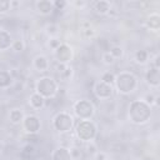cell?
Wrapping results in <instances>:
<instances>
[{"label": "cell", "instance_id": "obj_1", "mask_svg": "<svg viewBox=\"0 0 160 160\" xmlns=\"http://www.w3.org/2000/svg\"><path fill=\"white\" fill-rule=\"evenodd\" d=\"M129 120L135 125H144L151 118V106L148 105L142 99L132 100L128 110Z\"/></svg>", "mask_w": 160, "mask_h": 160}, {"label": "cell", "instance_id": "obj_2", "mask_svg": "<svg viewBox=\"0 0 160 160\" xmlns=\"http://www.w3.org/2000/svg\"><path fill=\"white\" fill-rule=\"evenodd\" d=\"M114 85H115V89L118 90L119 94L128 95V94H131L132 91L136 90L138 79L130 71H121L118 75H115Z\"/></svg>", "mask_w": 160, "mask_h": 160}, {"label": "cell", "instance_id": "obj_3", "mask_svg": "<svg viewBox=\"0 0 160 160\" xmlns=\"http://www.w3.org/2000/svg\"><path fill=\"white\" fill-rule=\"evenodd\" d=\"M58 82L51 76H42L35 84V92L41 95L44 99H52L58 94Z\"/></svg>", "mask_w": 160, "mask_h": 160}, {"label": "cell", "instance_id": "obj_4", "mask_svg": "<svg viewBox=\"0 0 160 160\" xmlns=\"http://www.w3.org/2000/svg\"><path fill=\"white\" fill-rule=\"evenodd\" d=\"M75 134L78 139L81 141H91L96 138L98 128L95 122L91 120H80L75 125Z\"/></svg>", "mask_w": 160, "mask_h": 160}, {"label": "cell", "instance_id": "obj_5", "mask_svg": "<svg viewBox=\"0 0 160 160\" xmlns=\"http://www.w3.org/2000/svg\"><path fill=\"white\" fill-rule=\"evenodd\" d=\"M52 126L59 134H66L74 128V116L66 111H60L54 116Z\"/></svg>", "mask_w": 160, "mask_h": 160}, {"label": "cell", "instance_id": "obj_6", "mask_svg": "<svg viewBox=\"0 0 160 160\" xmlns=\"http://www.w3.org/2000/svg\"><path fill=\"white\" fill-rule=\"evenodd\" d=\"M72 111H74V115L78 119H80V120H90L95 114V108H94V104L90 100L80 99V100L74 102Z\"/></svg>", "mask_w": 160, "mask_h": 160}, {"label": "cell", "instance_id": "obj_7", "mask_svg": "<svg viewBox=\"0 0 160 160\" xmlns=\"http://www.w3.org/2000/svg\"><path fill=\"white\" fill-rule=\"evenodd\" d=\"M21 125H22V129L25 130L26 134L35 135V134L39 132V130L41 128V121H40V119L36 115L29 114V115H25Z\"/></svg>", "mask_w": 160, "mask_h": 160}, {"label": "cell", "instance_id": "obj_8", "mask_svg": "<svg viewBox=\"0 0 160 160\" xmlns=\"http://www.w3.org/2000/svg\"><path fill=\"white\" fill-rule=\"evenodd\" d=\"M54 56L59 64H69L72 59V48L66 42H61L60 46L54 50Z\"/></svg>", "mask_w": 160, "mask_h": 160}, {"label": "cell", "instance_id": "obj_9", "mask_svg": "<svg viewBox=\"0 0 160 160\" xmlns=\"http://www.w3.org/2000/svg\"><path fill=\"white\" fill-rule=\"evenodd\" d=\"M112 91H114L112 86L109 84H105L102 81H98L94 85V94L98 99H101V100L110 99L112 95Z\"/></svg>", "mask_w": 160, "mask_h": 160}, {"label": "cell", "instance_id": "obj_10", "mask_svg": "<svg viewBox=\"0 0 160 160\" xmlns=\"http://www.w3.org/2000/svg\"><path fill=\"white\" fill-rule=\"evenodd\" d=\"M145 81L149 86L158 88L160 85V71H159V69L151 66L145 74Z\"/></svg>", "mask_w": 160, "mask_h": 160}, {"label": "cell", "instance_id": "obj_11", "mask_svg": "<svg viewBox=\"0 0 160 160\" xmlns=\"http://www.w3.org/2000/svg\"><path fill=\"white\" fill-rule=\"evenodd\" d=\"M35 8L38 10V12L42 16H49L52 14L54 9V4L50 0H39L35 2Z\"/></svg>", "mask_w": 160, "mask_h": 160}, {"label": "cell", "instance_id": "obj_12", "mask_svg": "<svg viewBox=\"0 0 160 160\" xmlns=\"http://www.w3.org/2000/svg\"><path fill=\"white\" fill-rule=\"evenodd\" d=\"M32 65H34V69L39 72H44L49 69V60L45 55H36L34 58V61H32Z\"/></svg>", "mask_w": 160, "mask_h": 160}, {"label": "cell", "instance_id": "obj_13", "mask_svg": "<svg viewBox=\"0 0 160 160\" xmlns=\"http://www.w3.org/2000/svg\"><path fill=\"white\" fill-rule=\"evenodd\" d=\"M12 44V38L11 34L8 30L0 29V51L9 50Z\"/></svg>", "mask_w": 160, "mask_h": 160}, {"label": "cell", "instance_id": "obj_14", "mask_svg": "<svg viewBox=\"0 0 160 160\" xmlns=\"http://www.w3.org/2000/svg\"><path fill=\"white\" fill-rule=\"evenodd\" d=\"M111 8H112L111 2L106 1V0H98V1L94 2V10L99 15H108V14H110Z\"/></svg>", "mask_w": 160, "mask_h": 160}, {"label": "cell", "instance_id": "obj_15", "mask_svg": "<svg viewBox=\"0 0 160 160\" xmlns=\"http://www.w3.org/2000/svg\"><path fill=\"white\" fill-rule=\"evenodd\" d=\"M145 25L151 31H159L160 29V15L159 12H151L145 20Z\"/></svg>", "mask_w": 160, "mask_h": 160}, {"label": "cell", "instance_id": "obj_16", "mask_svg": "<svg viewBox=\"0 0 160 160\" xmlns=\"http://www.w3.org/2000/svg\"><path fill=\"white\" fill-rule=\"evenodd\" d=\"M51 160H71L69 148L59 146V148L54 149L51 152Z\"/></svg>", "mask_w": 160, "mask_h": 160}, {"label": "cell", "instance_id": "obj_17", "mask_svg": "<svg viewBox=\"0 0 160 160\" xmlns=\"http://www.w3.org/2000/svg\"><path fill=\"white\" fill-rule=\"evenodd\" d=\"M29 105H30L34 110H40V109H42L44 105H45V99H44L41 95H39L38 92H34V94H31L30 98H29Z\"/></svg>", "mask_w": 160, "mask_h": 160}, {"label": "cell", "instance_id": "obj_18", "mask_svg": "<svg viewBox=\"0 0 160 160\" xmlns=\"http://www.w3.org/2000/svg\"><path fill=\"white\" fill-rule=\"evenodd\" d=\"M24 118H25V115H24V112H22L21 109L15 108V109H11L10 112H9V120L14 125H20L22 122Z\"/></svg>", "mask_w": 160, "mask_h": 160}, {"label": "cell", "instance_id": "obj_19", "mask_svg": "<svg viewBox=\"0 0 160 160\" xmlns=\"http://www.w3.org/2000/svg\"><path fill=\"white\" fill-rule=\"evenodd\" d=\"M12 84V75L8 70H0V89H8Z\"/></svg>", "mask_w": 160, "mask_h": 160}, {"label": "cell", "instance_id": "obj_20", "mask_svg": "<svg viewBox=\"0 0 160 160\" xmlns=\"http://www.w3.org/2000/svg\"><path fill=\"white\" fill-rule=\"evenodd\" d=\"M58 72L62 80H69L72 75V68L69 64H59L58 65Z\"/></svg>", "mask_w": 160, "mask_h": 160}, {"label": "cell", "instance_id": "obj_21", "mask_svg": "<svg viewBox=\"0 0 160 160\" xmlns=\"http://www.w3.org/2000/svg\"><path fill=\"white\" fill-rule=\"evenodd\" d=\"M134 58H135V61L139 65H145L148 62V60H149V52L146 50H144V49H140V50H138L135 52Z\"/></svg>", "mask_w": 160, "mask_h": 160}, {"label": "cell", "instance_id": "obj_22", "mask_svg": "<svg viewBox=\"0 0 160 160\" xmlns=\"http://www.w3.org/2000/svg\"><path fill=\"white\" fill-rule=\"evenodd\" d=\"M114 80H115V75L111 72V71H105L102 75H101V79L100 81L105 82V84H109V85H114Z\"/></svg>", "mask_w": 160, "mask_h": 160}, {"label": "cell", "instance_id": "obj_23", "mask_svg": "<svg viewBox=\"0 0 160 160\" xmlns=\"http://www.w3.org/2000/svg\"><path fill=\"white\" fill-rule=\"evenodd\" d=\"M69 152H70V156H71V160H80L82 158V150L78 146H72L69 149Z\"/></svg>", "mask_w": 160, "mask_h": 160}, {"label": "cell", "instance_id": "obj_24", "mask_svg": "<svg viewBox=\"0 0 160 160\" xmlns=\"http://www.w3.org/2000/svg\"><path fill=\"white\" fill-rule=\"evenodd\" d=\"M11 49L15 51V52H21L24 49H25V44L21 39H16V40H12V44H11Z\"/></svg>", "mask_w": 160, "mask_h": 160}, {"label": "cell", "instance_id": "obj_25", "mask_svg": "<svg viewBox=\"0 0 160 160\" xmlns=\"http://www.w3.org/2000/svg\"><path fill=\"white\" fill-rule=\"evenodd\" d=\"M109 52H110L115 59H121L122 55H124V49H122L121 46H119V45H115V46H112V48L110 49Z\"/></svg>", "mask_w": 160, "mask_h": 160}, {"label": "cell", "instance_id": "obj_26", "mask_svg": "<svg viewBox=\"0 0 160 160\" xmlns=\"http://www.w3.org/2000/svg\"><path fill=\"white\" fill-rule=\"evenodd\" d=\"M34 154H35V148H34V145H31V144L25 145L24 149H22V151H21V155L25 156V158H28V159L31 158V156H34Z\"/></svg>", "mask_w": 160, "mask_h": 160}, {"label": "cell", "instance_id": "obj_27", "mask_svg": "<svg viewBox=\"0 0 160 160\" xmlns=\"http://www.w3.org/2000/svg\"><path fill=\"white\" fill-rule=\"evenodd\" d=\"M101 60H102V62H104L105 65H112V64H115V61H116V59H115L109 51H105V52L101 55Z\"/></svg>", "mask_w": 160, "mask_h": 160}, {"label": "cell", "instance_id": "obj_28", "mask_svg": "<svg viewBox=\"0 0 160 160\" xmlns=\"http://www.w3.org/2000/svg\"><path fill=\"white\" fill-rule=\"evenodd\" d=\"M46 34L50 36V38H58V34H59V28L58 25L55 24H50L46 26Z\"/></svg>", "mask_w": 160, "mask_h": 160}, {"label": "cell", "instance_id": "obj_29", "mask_svg": "<svg viewBox=\"0 0 160 160\" xmlns=\"http://www.w3.org/2000/svg\"><path fill=\"white\" fill-rule=\"evenodd\" d=\"M85 150H86V152H89V154L94 155V154L98 151V145L95 144V141H94V140H91V141H86Z\"/></svg>", "mask_w": 160, "mask_h": 160}, {"label": "cell", "instance_id": "obj_30", "mask_svg": "<svg viewBox=\"0 0 160 160\" xmlns=\"http://www.w3.org/2000/svg\"><path fill=\"white\" fill-rule=\"evenodd\" d=\"M81 34H82V36H84L85 39H90V38H92V36L95 35V30H94L92 26L82 28V29H81Z\"/></svg>", "mask_w": 160, "mask_h": 160}, {"label": "cell", "instance_id": "obj_31", "mask_svg": "<svg viewBox=\"0 0 160 160\" xmlns=\"http://www.w3.org/2000/svg\"><path fill=\"white\" fill-rule=\"evenodd\" d=\"M9 10H10V1L0 0V14H6Z\"/></svg>", "mask_w": 160, "mask_h": 160}, {"label": "cell", "instance_id": "obj_32", "mask_svg": "<svg viewBox=\"0 0 160 160\" xmlns=\"http://www.w3.org/2000/svg\"><path fill=\"white\" fill-rule=\"evenodd\" d=\"M60 44H61V41L59 38H50V40H49V48L51 50H56L60 46Z\"/></svg>", "mask_w": 160, "mask_h": 160}, {"label": "cell", "instance_id": "obj_33", "mask_svg": "<svg viewBox=\"0 0 160 160\" xmlns=\"http://www.w3.org/2000/svg\"><path fill=\"white\" fill-rule=\"evenodd\" d=\"M52 4H54V9L55 10H62L68 5V2L65 0H55V1H52Z\"/></svg>", "mask_w": 160, "mask_h": 160}, {"label": "cell", "instance_id": "obj_34", "mask_svg": "<svg viewBox=\"0 0 160 160\" xmlns=\"http://www.w3.org/2000/svg\"><path fill=\"white\" fill-rule=\"evenodd\" d=\"M155 98H156V96H155V95H152V94H146V95H145V98H144L142 100H144L148 105H150V106H151V105H154V104H155Z\"/></svg>", "mask_w": 160, "mask_h": 160}, {"label": "cell", "instance_id": "obj_35", "mask_svg": "<svg viewBox=\"0 0 160 160\" xmlns=\"http://www.w3.org/2000/svg\"><path fill=\"white\" fill-rule=\"evenodd\" d=\"M94 159H95V160H108V155H106V152L98 150V151L94 154Z\"/></svg>", "mask_w": 160, "mask_h": 160}, {"label": "cell", "instance_id": "obj_36", "mask_svg": "<svg viewBox=\"0 0 160 160\" xmlns=\"http://www.w3.org/2000/svg\"><path fill=\"white\" fill-rule=\"evenodd\" d=\"M20 6V1H15V0H10V9H16Z\"/></svg>", "mask_w": 160, "mask_h": 160}, {"label": "cell", "instance_id": "obj_37", "mask_svg": "<svg viewBox=\"0 0 160 160\" xmlns=\"http://www.w3.org/2000/svg\"><path fill=\"white\" fill-rule=\"evenodd\" d=\"M86 4H88L86 1H74V5H75L76 8H80V9L84 8V6H86Z\"/></svg>", "mask_w": 160, "mask_h": 160}, {"label": "cell", "instance_id": "obj_38", "mask_svg": "<svg viewBox=\"0 0 160 160\" xmlns=\"http://www.w3.org/2000/svg\"><path fill=\"white\" fill-rule=\"evenodd\" d=\"M159 60H160V56L158 55V56H155V59H154V68H156V69H160V62H159Z\"/></svg>", "mask_w": 160, "mask_h": 160}, {"label": "cell", "instance_id": "obj_39", "mask_svg": "<svg viewBox=\"0 0 160 160\" xmlns=\"http://www.w3.org/2000/svg\"><path fill=\"white\" fill-rule=\"evenodd\" d=\"M2 149H4V144H2V142H1V141H0V151H1V150H2Z\"/></svg>", "mask_w": 160, "mask_h": 160}, {"label": "cell", "instance_id": "obj_40", "mask_svg": "<svg viewBox=\"0 0 160 160\" xmlns=\"http://www.w3.org/2000/svg\"><path fill=\"white\" fill-rule=\"evenodd\" d=\"M2 22H4V21H2V19L0 18V29H2V28H1V26H2Z\"/></svg>", "mask_w": 160, "mask_h": 160}]
</instances>
